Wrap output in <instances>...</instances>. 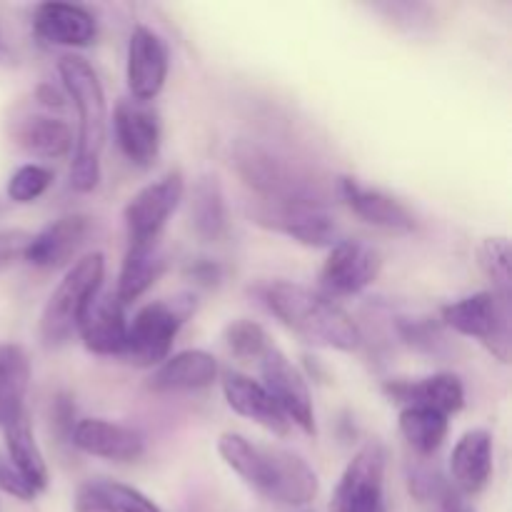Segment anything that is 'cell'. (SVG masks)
<instances>
[{"mask_svg":"<svg viewBox=\"0 0 512 512\" xmlns=\"http://www.w3.org/2000/svg\"><path fill=\"white\" fill-rule=\"evenodd\" d=\"M218 453L223 463L268 503L305 508L318 498V473L295 450L258 445L240 433H223Z\"/></svg>","mask_w":512,"mask_h":512,"instance_id":"6da1fadb","label":"cell"},{"mask_svg":"<svg viewBox=\"0 0 512 512\" xmlns=\"http://www.w3.org/2000/svg\"><path fill=\"white\" fill-rule=\"evenodd\" d=\"M65 98L73 103L78 115V135L73 145L70 163V188L78 193H90L100 183V155L105 148V128H108V103L103 85L93 65L80 55H63L58 63Z\"/></svg>","mask_w":512,"mask_h":512,"instance_id":"7a4b0ae2","label":"cell"},{"mask_svg":"<svg viewBox=\"0 0 512 512\" xmlns=\"http://www.w3.org/2000/svg\"><path fill=\"white\" fill-rule=\"evenodd\" d=\"M263 300L265 308L305 343L340 353H355L363 343L358 323L335 300L305 285L275 280L263 290Z\"/></svg>","mask_w":512,"mask_h":512,"instance_id":"3957f363","label":"cell"},{"mask_svg":"<svg viewBox=\"0 0 512 512\" xmlns=\"http://www.w3.org/2000/svg\"><path fill=\"white\" fill-rule=\"evenodd\" d=\"M230 158L240 180L260 195L258 200L328 205L318 180L293 165V160L260 145L258 140H238L230 150Z\"/></svg>","mask_w":512,"mask_h":512,"instance_id":"277c9868","label":"cell"},{"mask_svg":"<svg viewBox=\"0 0 512 512\" xmlns=\"http://www.w3.org/2000/svg\"><path fill=\"white\" fill-rule=\"evenodd\" d=\"M105 255L88 253L75 260L58 283V288L45 300L40 313V340L45 348H60L78 333V323L85 308L105 285Z\"/></svg>","mask_w":512,"mask_h":512,"instance_id":"5b68a950","label":"cell"},{"mask_svg":"<svg viewBox=\"0 0 512 512\" xmlns=\"http://www.w3.org/2000/svg\"><path fill=\"white\" fill-rule=\"evenodd\" d=\"M195 310L198 300L193 293H178L143 305L128 323L123 358L138 368H158L170 355L180 328L193 318Z\"/></svg>","mask_w":512,"mask_h":512,"instance_id":"8992f818","label":"cell"},{"mask_svg":"<svg viewBox=\"0 0 512 512\" xmlns=\"http://www.w3.org/2000/svg\"><path fill=\"white\" fill-rule=\"evenodd\" d=\"M443 325L453 333L473 338L500 363L512 355V300L500 298L493 290L468 295L445 305Z\"/></svg>","mask_w":512,"mask_h":512,"instance_id":"52a82bcc","label":"cell"},{"mask_svg":"<svg viewBox=\"0 0 512 512\" xmlns=\"http://www.w3.org/2000/svg\"><path fill=\"white\" fill-rule=\"evenodd\" d=\"M248 213L255 225L285 235L305 248H333L340 240V228L328 213V205L255 200Z\"/></svg>","mask_w":512,"mask_h":512,"instance_id":"ba28073f","label":"cell"},{"mask_svg":"<svg viewBox=\"0 0 512 512\" xmlns=\"http://www.w3.org/2000/svg\"><path fill=\"white\" fill-rule=\"evenodd\" d=\"M385 468L388 448L380 440H368L340 475L330 498V512H388Z\"/></svg>","mask_w":512,"mask_h":512,"instance_id":"9c48e42d","label":"cell"},{"mask_svg":"<svg viewBox=\"0 0 512 512\" xmlns=\"http://www.w3.org/2000/svg\"><path fill=\"white\" fill-rule=\"evenodd\" d=\"M185 198V178L180 170L160 175L158 180L140 188L123 210L128 243H153L173 218Z\"/></svg>","mask_w":512,"mask_h":512,"instance_id":"30bf717a","label":"cell"},{"mask_svg":"<svg viewBox=\"0 0 512 512\" xmlns=\"http://www.w3.org/2000/svg\"><path fill=\"white\" fill-rule=\"evenodd\" d=\"M383 255L363 240H338L320 268V288L325 298H350L378 280Z\"/></svg>","mask_w":512,"mask_h":512,"instance_id":"8fae6325","label":"cell"},{"mask_svg":"<svg viewBox=\"0 0 512 512\" xmlns=\"http://www.w3.org/2000/svg\"><path fill=\"white\" fill-rule=\"evenodd\" d=\"M260 365V385L270 393V398L278 403L290 425H298L303 433L315 435V408L313 395H310L308 380L303 378L298 368L288 360V355L280 348H268V353L258 360Z\"/></svg>","mask_w":512,"mask_h":512,"instance_id":"7c38bea8","label":"cell"},{"mask_svg":"<svg viewBox=\"0 0 512 512\" xmlns=\"http://www.w3.org/2000/svg\"><path fill=\"white\" fill-rule=\"evenodd\" d=\"M170 70V55L165 40L148 25H135L128 40V63H125V80H128L130 100L148 105L165 88Z\"/></svg>","mask_w":512,"mask_h":512,"instance_id":"4fadbf2b","label":"cell"},{"mask_svg":"<svg viewBox=\"0 0 512 512\" xmlns=\"http://www.w3.org/2000/svg\"><path fill=\"white\" fill-rule=\"evenodd\" d=\"M90 230H93V223H90L88 215H63V218L45 225L40 233L30 235L23 260L33 268L43 270L70 265L73 258H78L83 245L88 243Z\"/></svg>","mask_w":512,"mask_h":512,"instance_id":"5bb4252c","label":"cell"},{"mask_svg":"<svg viewBox=\"0 0 512 512\" xmlns=\"http://www.w3.org/2000/svg\"><path fill=\"white\" fill-rule=\"evenodd\" d=\"M78 335L90 353L123 355L128 318H125V305L120 303L115 290H108L103 285L93 295L78 323Z\"/></svg>","mask_w":512,"mask_h":512,"instance_id":"9a60e30c","label":"cell"},{"mask_svg":"<svg viewBox=\"0 0 512 512\" xmlns=\"http://www.w3.org/2000/svg\"><path fill=\"white\" fill-rule=\"evenodd\" d=\"M70 440L85 455L110 463H135L145 453V440L138 430L103 418L78 420L70 430Z\"/></svg>","mask_w":512,"mask_h":512,"instance_id":"2e32d148","label":"cell"},{"mask_svg":"<svg viewBox=\"0 0 512 512\" xmlns=\"http://www.w3.org/2000/svg\"><path fill=\"white\" fill-rule=\"evenodd\" d=\"M113 130L125 158L138 168H150L160 155V120L153 108L135 100H120L113 110Z\"/></svg>","mask_w":512,"mask_h":512,"instance_id":"e0dca14e","label":"cell"},{"mask_svg":"<svg viewBox=\"0 0 512 512\" xmlns=\"http://www.w3.org/2000/svg\"><path fill=\"white\" fill-rule=\"evenodd\" d=\"M220 385H223L225 403H228V408L233 413H238L240 418L253 420L255 425H260L268 433L278 435V438H288L293 425H290L283 410L278 408V403L270 398V393L258 380L238 373V370H228L223 375V380H220Z\"/></svg>","mask_w":512,"mask_h":512,"instance_id":"ac0fdd59","label":"cell"},{"mask_svg":"<svg viewBox=\"0 0 512 512\" xmlns=\"http://www.w3.org/2000/svg\"><path fill=\"white\" fill-rule=\"evenodd\" d=\"M33 30L50 45L88 48L98 38V20L83 5L40 3L33 10Z\"/></svg>","mask_w":512,"mask_h":512,"instance_id":"d6986e66","label":"cell"},{"mask_svg":"<svg viewBox=\"0 0 512 512\" xmlns=\"http://www.w3.org/2000/svg\"><path fill=\"white\" fill-rule=\"evenodd\" d=\"M340 195H343L345 205L358 215L365 223L375 225V228L390 230V233H413L418 228L415 215L405 208L400 200L393 195L383 193L378 188H368V185L358 183L355 178H340L338 183Z\"/></svg>","mask_w":512,"mask_h":512,"instance_id":"ffe728a7","label":"cell"},{"mask_svg":"<svg viewBox=\"0 0 512 512\" xmlns=\"http://www.w3.org/2000/svg\"><path fill=\"white\" fill-rule=\"evenodd\" d=\"M385 393L403 408L418 405V408L438 410L448 418L465 408L463 380L453 373H435L420 380H390L385 383Z\"/></svg>","mask_w":512,"mask_h":512,"instance_id":"44dd1931","label":"cell"},{"mask_svg":"<svg viewBox=\"0 0 512 512\" xmlns=\"http://www.w3.org/2000/svg\"><path fill=\"white\" fill-rule=\"evenodd\" d=\"M493 475V435L473 428L455 443L450 453V485L460 495L483 493Z\"/></svg>","mask_w":512,"mask_h":512,"instance_id":"7402d4cb","label":"cell"},{"mask_svg":"<svg viewBox=\"0 0 512 512\" xmlns=\"http://www.w3.org/2000/svg\"><path fill=\"white\" fill-rule=\"evenodd\" d=\"M218 360L208 350H180L168 355L158 368L150 373L148 390L153 393H188L203 390L218 380Z\"/></svg>","mask_w":512,"mask_h":512,"instance_id":"603a6c76","label":"cell"},{"mask_svg":"<svg viewBox=\"0 0 512 512\" xmlns=\"http://www.w3.org/2000/svg\"><path fill=\"white\" fill-rule=\"evenodd\" d=\"M168 268V255H165L160 240L153 243H128L123 265H120L118 283H115V295L123 305H130L140 295L148 293L160 275Z\"/></svg>","mask_w":512,"mask_h":512,"instance_id":"cb8c5ba5","label":"cell"},{"mask_svg":"<svg viewBox=\"0 0 512 512\" xmlns=\"http://www.w3.org/2000/svg\"><path fill=\"white\" fill-rule=\"evenodd\" d=\"M5 435V455H8L10 463L15 465L20 475L33 485L35 493H43L50 483L48 463H45V455L40 450L38 440H35L33 425H30L28 410H23L20 415H15L13 420L3 425Z\"/></svg>","mask_w":512,"mask_h":512,"instance_id":"d4e9b609","label":"cell"},{"mask_svg":"<svg viewBox=\"0 0 512 512\" xmlns=\"http://www.w3.org/2000/svg\"><path fill=\"white\" fill-rule=\"evenodd\" d=\"M190 225H193V233L205 243L223 240L228 233V205H225L223 185L215 175H203L193 185Z\"/></svg>","mask_w":512,"mask_h":512,"instance_id":"484cf974","label":"cell"},{"mask_svg":"<svg viewBox=\"0 0 512 512\" xmlns=\"http://www.w3.org/2000/svg\"><path fill=\"white\" fill-rule=\"evenodd\" d=\"M15 140L33 158L58 160L73 150V133L68 123L50 115H30L15 128Z\"/></svg>","mask_w":512,"mask_h":512,"instance_id":"4316f807","label":"cell"},{"mask_svg":"<svg viewBox=\"0 0 512 512\" xmlns=\"http://www.w3.org/2000/svg\"><path fill=\"white\" fill-rule=\"evenodd\" d=\"M30 358L23 345L0 343V428L25 410Z\"/></svg>","mask_w":512,"mask_h":512,"instance_id":"83f0119b","label":"cell"},{"mask_svg":"<svg viewBox=\"0 0 512 512\" xmlns=\"http://www.w3.org/2000/svg\"><path fill=\"white\" fill-rule=\"evenodd\" d=\"M398 428L400 435L405 438V443L413 448L415 455L430 458V455H435L443 448L445 438H448L450 423L448 415L438 413V410L410 405V408L400 410Z\"/></svg>","mask_w":512,"mask_h":512,"instance_id":"f1b7e54d","label":"cell"},{"mask_svg":"<svg viewBox=\"0 0 512 512\" xmlns=\"http://www.w3.org/2000/svg\"><path fill=\"white\" fill-rule=\"evenodd\" d=\"M478 255V265L483 270L485 278L490 280L493 285V293L500 295V298L512 300V273H510V260H512V250H510V240L508 238H485L483 243L478 245L475 250Z\"/></svg>","mask_w":512,"mask_h":512,"instance_id":"f546056e","label":"cell"},{"mask_svg":"<svg viewBox=\"0 0 512 512\" xmlns=\"http://www.w3.org/2000/svg\"><path fill=\"white\" fill-rule=\"evenodd\" d=\"M223 340L225 345H228L230 353L238 360H260L268 353V348H273V340H270L268 330L248 318L233 320V323L225 328Z\"/></svg>","mask_w":512,"mask_h":512,"instance_id":"4dcf8cb0","label":"cell"},{"mask_svg":"<svg viewBox=\"0 0 512 512\" xmlns=\"http://www.w3.org/2000/svg\"><path fill=\"white\" fill-rule=\"evenodd\" d=\"M53 185V170L45 168V165L38 163H25L10 175L8 180V198L18 205L35 203L38 198H43L48 193V188Z\"/></svg>","mask_w":512,"mask_h":512,"instance_id":"1f68e13d","label":"cell"},{"mask_svg":"<svg viewBox=\"0 0 512 512\" xmlns=\"http://www.w3.org/2000/svg\"><path fill=\"white\" fill-rule=\"evenodd\" d=\"M95 493L105 500L108 505H113L118 512H163L148 495L140 493L133 485L118 483V480H90Z\"/></svg>","mask_w":512,"mask_h":512,"instance_id":"d6a6232c","label":"cell"},{"mask_svg":"<svg viewBox=\"0 0 512 512\" xmlns=\"http://www.w3.org/2000/svg\"><path fill=\"white\" fill-rule=\"evenodd\" d=\"M450 488V480L435 465H415L408 470V490L418 503H438Z\"/></svg>","mask_w":512,"mask_h":512,"instance_id":"836d02e7","label":"cell"},{"mask_svg":"<svg viewBox=\"0 0 512 512\" xmlns=\"http://www.w3.org/2000/svg\"><path fill=\"white\" fill-rule=\"evenodd\" d=\"M398 333L405 345L420 353H438L443 345L440 325L430 318H398Z\"/></svg>","mask_w":512,"mask_h":512,"instance_id":"e575fe53","label":"cell"},{"mask_svg":"<svg viewBox=\"0 0 512 512\" xmlns=\"http://www.w3.org/2000/svg\"><path fill=\"white\" fill-rule=\"evenodd\" d=\"M0 490H3L5 495H10V498L23 500V503H33V500L38 498L33 485L15 470V465L10 463L5 453H0Z\"/></svg>","mask_w":512,"mask_h":512,"instance_id":"d590c367","label":"cell"},{"mask_svg":"<svg viewBox=\"0 0 512 512\" xmlns=\"http://www.w3.org/2000/svg\"><path fill=\"white\" fill-rule=\"evenodd\" d=\"M28 240L30 233H23V230H0V270L23 258Z\"/></svg>","mask_w":512,"mask_h":512,"instance_id":"8d00e7d4","label":"cell"},{"mask_svg":"<svg viewBox=\"0 0 512 512\" xmlns=\"http://www.w3.org/2000/svg\"><path fill=\"white\" fill-rule=\"evenodd\" d=\"M75 512H118L113 505L105 503L98 493L93 490V485L85 483L83 488L75 495Z\"/></svg>","mask_w":512,"mask_h":512,"instance_id":"74e56055","label":"cell"},{"mask_svg":"<svg viewBox=\"0 0 512 512\" xmlns=\"http://www.w3.org/2000/svg\"><path fill=\"white\" fill-rule=\"evenodd\" d=\"M188 275L198 285H205V288H210V285L218 283L220 275H223V270H220V265L213 263V260H200V263L190 265Z\"/></svg>","mask_w":512,"mask_h":512,"instance_id":"f35d334b","label":"cell"},{"mask_svg":"<svg viewBox=\"0 0 512 512\" xmlns=\"http://www.w3.org/2000/svg\"><path fill=\"white\" fill-rule=\"evenodd\" d=\"M435 508H438V512H475L473 505L465 503V498L455 488H450L448 493L435 503Z\"/></svg>","mask_w":512,"mask_h":512,"instance_id":"ab89813d","label":"cell"},{"mask_svg":"<svg viewBox=\"0 0 512 512\" xmlns=\"http://www.w3.org/2000/svg\"><path fill=\"white\" fill-rule=\"evenodd\" d=\"M38 98H40V103H45L48 105V108H60V105H65V95H60L58 90H53V85H40L38 88Z\"/></svg>","mask_w":512,"mask_h":512,"instance_id":"60d3db41","label":"cell"},{"mask_svg":"<svg viewBox=\"0 0 512 512\" xmlns=\"http://www.w3.org/2000/svg\"><path fill=\"white\" fill-rule=\"evenodd\" d=\"M10 60H13V55H10V50L5 48L3 40H0V65H10Z\"/></svg>","mask_w":512,"mask_h":512,"instance_id":"b9f144b4","label":"cell"}]
</instances>
